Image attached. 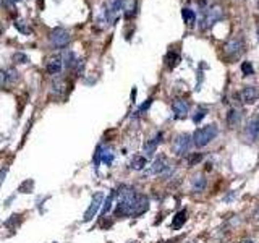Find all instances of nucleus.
<instances>
[{
  "mask_svg": "<svg viewBox=\"0 0 259 243\" xmlns=\"http://www.w3.org/2000/svg\"><path fill=\"white\" fill-rule=\"evenodd\" d=\"M118 204L115 209L117 217H138L149 208V199L144 195H138L131 187H122L118 191Z\"/></svg>",
  "mask_w": 259,
  "mask_h": 243,
  "instance_id": "nucleus-1",
  "label": "nucleus"
},
{
  "mask_svg": "<svg viewBox=\"0 0 259 243\" xmlns=\"http://www.w3.org/2000/svg\"><path fill=\"white\" fill-rule=\"evenodd\" d=\"M217 135H219V128H217V125H212V123L203 128H198V130L193 133V144L196 148H204Z\"/></svg>",
  "mask_w": 259,
  "mask_h": 243,
  "instance_id": "nucleus-2",
  "label": "nucleus"
},
{
  "mask_svg": "<svg viewBox=\"0 0 259 243\" xmlns=\"http://www.w3.org/2000/svg\"><path fill=\"white\" fill-rule=\"evenodd\" d=\"M49 43L52 47L65 49L70 43V33L65 28H55L49 33Z\"/></svg>",
  "mask_w": 259,
  "mask_h": 243,
  "instance_id": "nucleus-3",
  "label": "nucleus"
},
{
  "mask_svg": "<svg viewBox=\"0 0 259 243\" xmlns=\"http://www.w3.org/2000/svg\"><path fill=\"white\" fill-rule=\"evenodd\" d=\"M191 144H193V136H190L188 133H181V135L178 136H175L173 139V154L175 156H185V154H188L190 153V149H191Z\"/></svg>",
  "mask_w": 259,
  "mask_h": 243,
  "instance_id": "nucleus-4",
  "label": "nucleus"
},
{
  "mask_svg": "<svg viewBox=\"0 0 259 243\" xmlns=\"http://www.w3.org/2000/svg\"><path fill=\"white\" fill-rule=\"evenodd\" d=\"M222 18H224V8H222L220 5H214V7H211L206 12L204 22H201V29L211 28L212 24H216L217 22H220Z\"/></svg>",
  "mask_w": 259,
  "mask_h": 243,
  "instance_id": "nucleus-5",
  "label": "nucleus"
},
{
  "mask_svg": "<svg viewBox=\"0 0 259 243\" xmlns=\"http://www.w3.org/2000/svg\"><path fill=\"white\" fill-rule=\"evenodd\" d=\"M169 174H170V167L167 164V159H165L164 156H159L152 162L151 167L144 172V175H169Z\"/></svg>",
  "mask_w": 259,
  "mask_h": 243,
  "instance_id": "nucleus-6",
  "label": "nucleus"
},
{
  "mask_svg": "<svg viewBox=\"0 0 259 243\" xmlns=\"http://www.w3.org/2000/svg\"><path fill=\"white\" fill-rule=\"evenodd\" d=\"M245 49V44H243L241 39H230L224 44V54L229 57V59H237L238 55L243 52Z\"/></svg>",
  "mask_w": 259,
  "mask_h": 243,
  "instance_id": "nucleus-7",
  "label": "nucleus"
},
{
  "mask_svg": "<svg viewBox=\"0 0 259 243\" xmlns=\"http://www.w3.org/2000/svg\"><path fill=\"white\" fill-rule=\"evenodd\" d=\"M102 204H104V195L99 191V193H96L94 196H92L89 208H87L86 213H85V221L89 222V221L94 219V217L97 216V213H99V209L102 208Z\"/></svg>",
  "mask_w": 259,
  "mask_h": 243,
  "instance_id": "nucleus-8",
  "label": "nucleus"
},
{
  "mask_svg": "<svg viewBox=\"0 0 259 243\" xmlns=\"http://www.w3.org/2000/svg\"><path fill=\"white\" fill-rule=\"evenodd\" d=\"M20 78V73L17 68H3L0 70V89L5 86L13 85Z\"/></svg>",
  "mask_w": 259,
  "mask_h": 243,
  "instance_id": "nucleus-9",
  "label": "nucleus"
},
{
  "mask_svg": "<svg viewBox=\"0 0 259 243\" xmlns=\"http://www.w3.org/2000/svg\"><path fill=\"white\" fill-rule=\"evenodd\" d=\"M62 68H64V59H62V55H52L47 60V64H45V71L49 75H59Z\"/></svg>",
  "mask_w": 259,
  "mask_h": 243,
  "instance_id": "nucleus-10",
  "label": "nucleus"
},
{
  "mask_svg": "<svg viewBox=\"0 0 259 243\" xmlns=\"http://www.w3.org/2000/svg\"><path fill=\"white\" fill-rule=\"evenodd\" d=\"M162 138H164V133L159 132V133H155V136H152L149 141H146V144H144V157L154 156L155 149H157L159 144L162 143Z\"/></svg>",
  "mask_w": 259,
  "mask_h": 243,
  "instance_id": "nucleus-11",
  "label": "nucleus"
},
{
  "mask_svg": "<svg viewBox=\"0 0 259 243\" xmlns=\"http://www.w3.org/2000/svg\"><path fill=\"white\" fill-rule=\"evenodd\" d=\"M240 97L245 104H255V102L259 99V89L256 86H246L241 89Z\"/></svg>",
  "mask_w": 259,
  "mask_h": 243,
  "instance_id": "nucleus-12",
  "label": "nucleus"
},
{
  "mask_svg": "<svg viewBox=\"0 0 259 243\" xmlns=\"http://www.w3.org/2000/svg\"><path fill=\"white\" fill-rule=\"evenodd\" d=\"M172 110L177 118H183L188 113V102L183 99H175L172 102Z\"/></svg>",
  "mask_w": 259,
  "mask_h": 243,
  "instance_id": "nucleus-13",
  "label": "nucleus"
},
{
  "mask_svg": "<svg viewBox=\"0 0 259 243\" xmlns=\"http://www.w3.org/2000/svg\"><path fill=\"white\" fill-rule=\"evenodd\" d=\"M246 135H248V138L251 139V141L259 136V117L253 118V120L248 123V127H246Z\"/></svg>",
  "mask_w": 259,
  "mask_h": 243,
  "instance_id": "nucleus-14",
  "label": "nucleus"
},
{
  "mask_svg": "<svg viewBox=\"0 0 259 243\" xmlns=\"http://www.w3.org/2000/svg\"><path fill=\"white\" fill-rule=\"evenodd\" d=\"M193 191L194 193H201V191H204L206 187H207V180L204 178V175H196V177L193 178Z\"/></svg>",
  "mask_w": 259,
  "mask_h": 243,
  "instance_id": "nucleus-15",
  "label": "nucleus"
},
{
  "mask_svg": "<svg viewBox=\"0 0 259 243\" xmlns=\"http://www.w3.org/2000/svg\"><path fill=\"white\" fill-rule=\"evenodd\" d=\"M50 94L55 97H60L65 94V81L64 80H57L55 83H52L50 86Z\"/></svg>",
  "mask_w": 259,
  "mask_h": 243,
  "instance_id": "nucleus-16",
  "label": "nucleus"
},
{
  "mask_svg": "<svg viewBox=\"0 0 259 243\" xmlns=\"http://www.w3.org/2000/svg\"><path fill=\"white\" fill-rule=\"evenodd\" d=\"M186 222V209H181L180 213H177L173 216V221H172V229L178 230L183 227V224Z\"/></svg>",
  "mask_w": 259,
  "mask_h": 243,
  "instance_id": "nucleus-17",
  "label": "nucleus"
},
{
  "mask_svg": "<svg viewBox=\"0 0 259 243\" xmlns=\"http://www.w3.org/2000/svg\"><path fill=\"white\" fill-rule=\"evenodd\" d=\"M240 120H241V112L237 110V109H230L229 113H227V123L230 127H237Z\"/></svg>",
  "mask_w": 259,
  "mask_h": 243,
  "instance_id": "nucleus-18",
  "label": "nucleus"
},
{
  "mask_svg": "<svg viewBox=\"0 0 259 243\" xmlns=\"http://www.w3.org/2000/svg\"><path fill=\"white\" fill-rule=\"evenodd\" d=\"M64 59V65L66 66V68H70V70H73V68H76V65H78V60L76 57H75V54L73 52H66L65 54V57H62Z\"/></svg>",
  "mask_w": 259,
  "mask_h": 243,
  "instance_id": "nucleus-19",
  "label": "nucleus"
},
{
  "mask_svg": "<svg viewBox=\"0 0 259 243\" xmlns=\"http://www.w3.org/2000/svg\"><path fill=\"white\" fill-rule=\"evenodd\" d=\"M181 15H183V20L188 26H193V24L196 23V13L191 8H183L181 10Z\"/></svg>",
  "mask_w": 259,
  "mask_h": 243,
  "instance_id": "nucleus-20",
  "label": "nucleus"
},
{
  "mask_svg": "<svg viewBox=\"0 0 259 243\" xmlns=\"http://www.w3.org/2000/svg\"><path fill=\"white\" fill-rule=\"evenodd\" d=\"M146 164H148V161L144 156H134L131 164H130V167H131L133 170H143L144 167H146Z\"/></svg>",
  "mask_w": 259,
  "mask_h": 243,
  "instance_id": "nucleus-21",
  "label": "nucleus"
},
{
  "mask_svg": "<svg viewBox=\"0 0 259 243\" xmlns=\"http://www.w3.org/2000/svg\"><path fill=\"white\" fill-rule=\"evenodd\" d=\"M165 62H167L169 68H175L180 64V55L177 52H169L167 57H165Z\"/></svg>",
  "mask_w": 259,
  "mask_h": 243,
  "instance_id": "nucleus-22",
  "label": "nucleus"
},
{
  "mask_svg": "<svg viewBox=\"0 0 259 243\" xmlns=\"http://www.w3.org/2000/svg\"><path fill=\"white\" fill-rule=\"evenodd\" d=\"M113 159H115V156H113V153L110 151V149H104L102 148V153H101V162L110 165L113 162Z\"/></svg>",
  "mask_w": 259,
  "mask_h": 243,
  "instance_id": "nucleus-23",
  "label": "nucleus"
},
{
  "mask_svg": "<svg viewBox=\"0 0 259 243\" xmlns=\"http://www.w3.org/2000/svg\"><path fill=\"white\" fill-rule=\"evenodd\" d=\"M113 198H115V191H112L110 195L107 196V199L104 201V208H102V216L104 214H107L108 211H110V208H112V203H113Z\"/></svg>",
  "mask_w": 259,
  "mask_h": 243,
  "instance_id": "nucleus-24",
  "label": "nucleus"
},
{
  "mask_svg": "<svg viewBox=\"0 0 259 243\" xmlns=\"http://www.w3.org/2000/svg\"><path fill=\"white\" fill-rule=\"evenodd\" d=\"M241 73L245 76H250L255 73V68H253V65L250 64V62H243L241 64Z\"/></svg>",
  "mask_w": 259,
  "mask_h": 243,
  "instance_id": "nucleus-25",
  "label": "nucleus"
},
{
  "mask_svg": "<svg viewBox=\"0 0 259 243\" xmlns=\"http://www.w3.org/2000/svg\"><path fill=\"white\" fill-rule=\"evenodd\" d=\"M206 113H207V109H203V107H199L198 110H196V113L193 115V122L194 123H199L203 118L206 117Z\"/></svg>",
  "mask_w": 259,
  "mask_h": 243,
  "instance_id": "nucleus-26",
  "label": "nucleus"
},
{
  "mask_svg": "<svg viewBox=\"0 0 259 243\" xmlns=\"http://www.w3.org/2000/svg\"><path fill=\"white\" fill-rule=\"evenodd\" d=\"M34 187V182H29V180H26L22 185H20L18 191H22V193H31V190Z\"/></svg>",
  "mask_w": 259,
  "mask_h": 243,
  "instance_id": "nucleus-27",
  "label": "nucleus"
},
{
  "mask_svg": "<svg viewBox=\"0 0 259 243\" xmlns=\"http://www.w3.org/2000/svg\"><path fill=\"white\" fill-rule=\"evenodd\" d=\"M13 62L15 64H28V55L23 54V52L13 54Z\"/></svg>",
  "mask_w": 259,
  "mask_h": 243,
  "instance_id": "nucleus-28",
  "label": "nucleus"
},
{
  "mask_svg": "<svg viewBox=\"0 0 259 243\" xmlns=\"http://www.w3.org/2000/svg\"><path fill=\"white\" fill-rule=\"evenodd\" d=\"M101 153H102V146H97L96 148V153H94V169L97 170L101 164Z\"/></svg>",
  "mask_w": 259,
  "mask_h": 243,
  "instance_id": "nucleus-29",
  "label": "nucleus"
},
{
  "mask_svg": "<svg viewBox=\"0 0 259 243\" xmlns=\"http://www.w3.org/2000/svg\"><path fill=\"white\" fill-rule=\"evenodd\" d=\"M15 26H17L22 33H31V28L29 26H26L24 22H15Z\"/></svg>",
  "mask_w": 259,
  "mask_h": 243,
  "instance_id": "nucleus-30",
  "label": "nucleus"
},
{
  "mask_svg": "<svg viewBox=\"0 0 259 243\" xmlns=\"http://www.w3.org/2000/svg\"><path fill=\"white\" fill-rule=\"evenodd\" d=\"M199 161H203V154H194V156L191 157L188 162H190V165H196Z\"/></svg>",
  "mask_w": 259,
  "mask_h": 243,
  "instance_id": "nucleus-31",
  "label": "nucleus"
},
{
  "mask_svg": "<svg viewBox=\"0 0 259 243\" xmlns=\"http://www.w3.org/2000/svg\"><path fill=\"white\" fill-rule=\"evenodd\" d=\"M151 104H152V99H148V101L144 102V104L141 106V107H139V110H138V112H139V113H141V112H146L148 109H149V106H151Z\"/></svg>",
  "mask_w": 259,
  "mask_h": 243,
  "instance_id": "nucleus-32",
  "label": "nucleus"
},
{
  "mask_svg": "<svg viewBox=\"0 0 259 243\" xmlns=\"http://www.w3.org/2000/svg\"><path fill=\"white\" fill-rule=\"evenodd\" d=\"M7 170H8V167H5V169L0 170V187H2V182L5 180V175H7Z\"/></svg>",
  "mask_w": 259,
  "mask_h": 243,
  "instance_id": "nucleus-33",
  "label": "nucleus"
},
{
  "mask_svg": "<svg viewBox=\"0 0 259 243\" xmlns=\"http://www.w3.org/2000/svg\"><path fill=\"white\" fill-rule=\"evenodd\" d=\"M241 243H255V242H253V240H243Z\"/></svg>",
  "mask_w": 259,
  "mask_h": 243,
  "instance_id": "nucleus-34",
  "label": "nucleus"
},
{
  "mask_svg": "<svg viewBox=\"0 0 259 243\" xmlns=\"http://www.w3.org/2000/svg\"><path fill=\"white\" fill-rule=\"evenodd\" d=\"M10 2H20V0H10Z\"/></svg>",
  "mask_w": 259,
  "mask_h": 243,
  "instance_id": "nucleus-35",
  "label": "nucleus"
}]
</instances>
